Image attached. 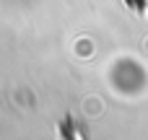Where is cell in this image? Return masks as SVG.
<instances>
[{
	"label": "cell",
	"mask_w": 148,
	"mask_h": 140,
	"mask_svg": "<svg viewBox=\"0 0 148 140\" xmlns=\"http://www.w3.org/2000/svg\"><path fill=\"white\" fill-rule=\"evenodd\" d=\"M127 3H130L138 13H143V10H146V0H127Z\"/></svg>",
	"instance_id": "obj_1"
}]
</instances>
